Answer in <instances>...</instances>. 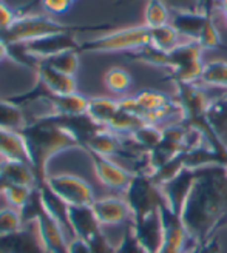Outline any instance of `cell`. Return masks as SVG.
I'll list each match as a JSON object with an SVG mask.
<instances>
[{
  "label": "cell",
  "mask_w": 227,
  "mask_h": 253,
  "mask_svg": "<svg viewBox=\"0 0 227 253\" xmlns=\"http://www.w3.org/2000/svg\"><path fill=\"white\" fill-rule=\"evenodd\" d=\"M91 209L100 225H118L132 221V210L124 198L107 196L94 199Z\"/></svg>",
  "instance_id": "ac0fdd59"
},
{
  "label": "cell",
  "mask_w": 227,
  "mask_h": 253,
  "mask_svg": "<svg viewBox=\"0 0 227 253\" xmlns=\"http://www.w3.org/2000/svg\"><path fill=\"white\" fill-rule=\"evenodd\" d=\"M73 0H42V6L51 14H64L70 9Z\"/></svg>",
  "instance_id": "ee69618b"
},
{
  "label": "cell",
  "mask_w": 227,
  "mask_h": 253,
  "mask_svg": "<svg viewBox=\"0 0 227 253\" xmlns=\"http://www.w3.org/2000/svg\"><path fill=\"white\" fill-rule=\"evenodd\" d=\"M20 134L23 136L28 148L31 169L34 171L37 185L45 184L48 176L46 167L51 158L68 150L81 148L79 142L57 124L53 113L34 118L20 131Z\"/></svg>",
  "instance_id": "7a4b0ae2"
},
{
  "label": "cell",
  "mask_w": 227,
  "mask_h": 253,
  "mask_svg": "<svg viewBox=\"0 0 227 253\" xmlns=\"http://www.w3.org/2000/svg\"><path fill=\"white\" fill-rule=\"evenodd\" d=\"M182 42L180 33L176 31L172 25H164V27L151 28L150 30V45L161 49L164 53H170Z\"/></svg>",
  "instance_id": "1f68e13d"
},
{
  "label": "cell",
  "mask_w": 227,
  "mask_h": 253,
  "mask_svg": "<svg viewBox=\"0 0 227 253\" xmlns=\"http://www.w3.org/2000/svg\"><path fill=\"white\" fill-rule=\"evenodd\" d=\"M217 8L223 12L226 25H227V0H217Z\"/></svg>",
  "instance_id": "7dc6e473"
},
{
  "label": "cell",
  "mask_w": 227,
  "mask_h": 253,
  "mask_svg": "<svg viewBox=\"0 0 227 253\" xmlns=\"http://www.w3.org/2000/svg\"><path fill=\"white\" fill-rule=\"evenodd\" d=\"M8 45V59H11L12 62H16L17 65H22L25 68H30L33 71L37 70L41 63V59H37L36 56H33L27 46H25L23 42H17V43H6Z\"/></svg>",
  "instance_id": "8d00e7d4"
},
{
  "label": "cell",
  "mask_w": 227,
  "mask_h": 253,
  "mask_svg": "<svg viewBox=\"0 0 227 253\" xmlns=\"http://www.w3.org/2000/svg\"><path fill=\"white\" fill-rule=\"evenodd\" d=\"M87 244H88V247L91 249L93 253H115V246L110 244V241L104 235V232H100L99 235H96L91 241H88Z\"/></svg>",
  "instance_id": "b9f144b4"
},
{
  "label": "cell",
  "mask_w": 227,
  "mask_h": 253,
  "mask_svg": "<svg viewBox=\"0 0 227 253\" xmlns=\"http://www.w3.org/2000/svg\"><path fill=\"white\" fill-rule=\"evenodd\" d=\"M119 108L153 125H159L172 118H178L180 121L181 116L175 97L156 90H142L135 96H124L119 99Z\"/></svg>",
  "instance_id": "5b68a950"
},
{
  "label": "cell",
  "mask_w": 227,
  "mask_h": 253,
  "mask_svg": "<svg viewBox=\"0 0 227 253\" xmlns=\"http://www.w3.org/2000/svg\"><path fill=\"white\" fill-rule=\"evenodd\" d=\"M68 221L71 227L73 239H81L84 243L91 239L102 232V225L99 224L91 206L70 207Z\"/></svg>",
  "instance_id": "d6986e66"
},
{
  "label": "cell",
  "mask_w": 227,
  "mask_h": 253,
  "mask_svg": "<svg viewBox=\"0 0 227 253\" xmlns=\"http://www.w3.org/2000/svg\"><path fill=\"white\" fill-rule=\"evenodd\" d=\"M79 56H81V53L78 49H70V51H64V53L51 56L48 59H42V62L60 73L74 76L79 68Z\"/></svg>",
  "instance_id": "e575fe53"
},
{
  "label": "cell",
  "mask_w": 227,
  "mask_h": 253,
  "mask_svg": "<svg viewBox=\"0 0 227 253\" xmlns=\"http://www.w3.org/2000/svg\"><path fill=\"white\" fill-rule=\"evenodd\" d=\"M132 74L122 67H111L104 74V85L113 94H125L132 86Z\"/></svg>",
  "instance_id": "d6a6232c"
},
{
  "label": "cell",
  "mask_w": 227,
  "mask_h": 253,
  "mask_svg": "<svg viewBox=\"0 0 227 253\" xmlns=\"http://www.w3.org/2000/svg\"><path fill=\"white\" fill-rule=\"evenodd\" d=\"M36 227L46 253H68L70 241L67 239V232L54 218L49 216L45 209L37 216Z\"/></svg>",
  "instance_id": "e0dca14e"
},
{
  "label": "cell",
  "mask_w": 227,
  "mask_h": 253,
  "mask_svg": "<svg viewBox=\"0 0 227 253\" xmlns=\"http://www.w3.org/2000/svg\"><path fill=\"white\" fill-rule=\"evenodd\" d=\"M170 25L180 33L182 41L196 42L203 49H218L223 46V39L213 22V14L209 12L172 8Z\"/></svg>",
  "instance_id": "277c9868"
},
{
  "label": "cell",
  "mask_w": 227,
  "mask_h": 253,
  "mask_svg": "<svg viewBox=\"0 0 227 253\" xmlns=\"http://www.w3.org/2000/svg\"><path fill=\"white\" fill-rule=\"evenodd\" d=\"M0 253H46L36 222L23 224L20 230L0 236Z\"/></svg>",
  "instance_id": "5bb4252c"
},
{
  "label": "cell",
  "mask_w": 227,
  "mask_h": 253,
  "mask_svg": "<svg viewBox=\"0 0 227 253\" xmlns=\"http://www.w3.org/2000/svg\"><path fill=\"white\" fill-rule=\"evenodd\" d=\"M14 184L36 187V176L28 164L17 161H0V195L2 192Z\"/></svg>",
  "instance_id": "7402d4cb"
},
{
  "label": "cell",
  "mask_w": 227,
  "mask_h": 253,
  "mask_svg": "<svg viewBox=\"0 0 227 253\" xmlns=\"http://www.w3.org/2000/svg\"><path fill=\"white\" fill-rule=\"evenodd\" d=\"M206 88H220L227 93V62L212 60L204 65L203 74L198 81Z\"/></svg>",
  "instance_id": "4dcf8cb0"
},
{
  "label": "cell",
  "mask_w": 227,
  "mask_h": 253,
  "mask_svg": "<svg viewBox=\"0 0 227 253\" xmlns=\"http://www.w3.org/2000/svg\"><path fill=\"white\" fill-rule=\"evenodd\" d=\"M85 153L90 156L94 174L100 184L107 188L116 190V192H125L127 190L135 174L132 170L122 167L113 158L100 156L93 153V151H85Z\"/></svg>",
  "instance_id": "8fae6325"
},
{
  "label": "cell",
  "mask_w": 227,
  "mask_h": 253,
  "mask_svg": "<svg viewBox=\"0 0 227 253\" xmlns=\"http://www.w3.org/2000/svg\"><path fill=\"white\" fill-rule=\"evenodd\" d=\"M176 104L180 107V121L187 125H196L206 119L207 110L213 97L206 91V86L199 82H175Z\"/></svg>",
  "instance_id": "9c48e42d"
},
{
  "label": "cell",
  "mask_w": 227,
  "mask_h": 253,
  "mask_svg": "<svg viewBox=\"0 0 227 253\" xmlns=\"http://www.w3.org/2000/svg\"><path fill=\"white\" fill-rule=\"evenodd\" d=\"M130 137L142 150L150 153V151L156 148L159 145V142L162 141V126L153 125V124H144L137 130H135L130 134Z\"/></svg>",
  "instance_id": "836d02e7"
},
{
  "label": "cell",
  "mask_w": 227,
  "mask_h": 253,
  "mask_svg": "<svg viewBox=\"0 0 227 253\" xmlns=\"http://www.w3.org/2000/svg\"><path fill=\"white\" fill-rule=\"evenodd\" d=\"M37 187V185H36ZM36 187H31V185H22V184H14V185H9L6 187L3 192H2V196L5 198V201L8 202L9 207H14L17 210H20L25 204L28 202V199L31 198L33 192Z\"/></svg>",
  "instance_id": "74e56055"
},
{
  "label": "cell",
  "mask_w": 227,
  "mask_h": 253,
  "mask_svg": "<svg viewBox=\"0 0 227 253\" xmlns=\"http://www.w3.org/2000/svg\"><path fill=\"white\" fill-rule=\"evenodd\" d=\"M192 253H221V244L217 238H212L207 243L196 246Z\"/></svg>",
  "instance_id": "f6af8a7d"
},
{
  "label": "cell",
  "mask_w": 227,
  "mask_h": 253,
  "mask_svg": "<svg viewBox=\"0 0 227 253\" xmlns=\"http://www.w3.org/2000/svg\"><path fill=\"white\" fill-rule=\"evenodd\" d=\"M8 57V45L0 39V62Z\"/></svg>",
  "instance_id": "c3c4849f"
},
{
  "label": "cell",
  "mask_w": 227,
  "mask_h": 253,
  "mask_svg": "<svg viewBox=\"0 0 227 253\" xmlns=\"http://www.w3.org/2000/svg\"><path fill=\"white\" fill-rule=\"evenodd\" d=\"M161 216L166 230V241L159 253H190L196 246L188 238L180 214L173 213L167 206H162Z\"/></svg>",
  "instance_id": "4fadbf2b"
},
{
  "label": "cell",
  "mask_w": 227,
  "mask_h": 253,
  "mask_svg": "<svg viewBox=\"0 0 227 253\" xmlns=\"http://www.w3.org/2000/svg\"><path fill=\"white\" fill-rule=\"evenodd\" d=\"M115 253H148V252L139 241H137V238L135 236L132 227L129 224L119 244L115 246Z\"/></svg>",
  "instance_id": "60d3db41"
},
{
  "label": "cell",
  "mask_w": 227,
  "mask_h": 253,
  "mask_svg": "<svg viewBox=\"0 0 227 253\" xmlns=\"http://www.w3.org/2000/svg\"><path fill=\"white\" fill-rule=\"evenodd\" d=\"M17 19L16 12L12 11L3 0H0V33L6 31L12 23H14V20Z\"/></svg>",
  "instance_id": "7bdbcfd3"
},
{
  "label": "cell",
  "mask_w": 227,
  "mask_h": 253,
  "mask_svg": "<svg viewBox=\"0 0 227 253\" xmlns=\"http://www.w3.org/2000/svg\"><path fill=\"white\" fill-rule=\"evenodd\" d=\"M110 25H65L42 14H22L17 16L11 27L0 33V39L5 43L31 42L45 36L79 31H99L108 30Z\"/></svg>",
  "instance_id": "3957f363"
},
{
  "label": "cell",
  "mask_w": 227,
  "mask_h": 253,
  "mask_svg": "<svg viewBox=\"0 0 227 253\" xmlns=\"http://www.w3.org/2000/svg\"><path fill=\"white\" fill-rule=\"evenodd\" d=\"M130 227L145 250L148 253H159V250L166 241V230H164V222L161 216V210L147 214V216L132 219Z\"/></svg>",
  "instance_id": "7c38bea8"
},
{
  "label": "cell",
  "mask_w": 227,
  "mask_h": 253,
  "mask_svg": "<svg viewBox=\"0 0 227 253\" xmlns=\"http://www.w3.org/2000/svg\"><path fill=\"white\" fill-rule=\"evenodd\" d=\"M184 169H185L184 167V159H182V155H180V156H176L175 159L169 161L167 164H164L162 167L155 170L150 176L158 185H162V184L172 181L175 176L180 174Z\"/></svg>",
  "instance_id": "f35d334b"
},
{
  "label": "cell",
  "mask_w": 227,
  "mask_h": 253,
  "mask_svg": "<svg viewBox=\"0 0 227 253\" xmlns=\"http://www.w3.org/2000/svg\"><path fill=\"white\" fill-rule=\"evenodd\" d=\"M145 122L137 118L129 111H124L119 108V111L116 113V116L113 118V121L110 122V125L107 128H110L111 131H115L119 136H130L135 130L139 128L141 125H144Z\"/></svg>",
  "instance_id": "d590c367"
},
{
  "label": "cell",
  "mask_w": 227,
  "mask_h": 253,
  "mask_svg": "<svg viewBox=\"0 0 227 253\" xmlns=\"http://www.w3.org/2000/svg\"><path fill=\"white\" fill-rule=\"evenodd\" d=\"M206 118L212 130L227 148V93L213 97Z\"/></svg>",
  "instance_id": "4316f807"
},
{
  "label": "cell",
  "mask_w": 227,
  "mask_h": 253,
  "mask_svg": "<svg viewBox=\"0 0 227 253\" xmlns=\"http://www.w3.org/2000/svg\"><path fill=\"white\" fill-rule=\"evenodd\" d=\"M68 253H93V252L90 247H88V244L81 241V239H71Z\"/></svg>",
  "instance_id": "bcb514c9"
},
{
  "label": "cell",
  "mask_w": 227,
  "mask_h": 253,
  "mask_svg": "<svg viewBox=\"0 0 227 253\" xmlns=\"http://www.w3.org/2000/svg\"><path fill=\"white\" fill-rule=\"evenodd\" d=\"M124 199L132 210V219L147 216V214L161 210L166 204L161 187L151 179L148 173H135L132 182L124 192Z\"/></svg>",
  "instance_id": "52a82bcc"
},
{
  "label": "cell",
  "mask_w": 227,
  "mask_h": 253,
  "mask_svg": "<svg viewBox=\"0 0 227 253\" xmlns=\"http://www.w3.org/2000/svg\"><path fill=\"white\" fill-rule=\"evenodd\" d=\"M150 43V28L145 25L121 28L85 41L79 45L82 53H130Z\"/></svg>",
  "instance_id": "8992f818"
},
{
  "label": "cell",
  "mask_w": 227,
  "mask_h": 253,
  "mask_svg": "<svg viewBox=\"0 0 227 253\" xmlns=\"http://www.w3.org/2000/svg\"><path fill=\"white\" fill-rule=\"evenodd\" d=\"M28 122L22 107L12 104L6 97H0V128L20 133Z\"/></svg>",
  "instance_id": "f1b7e54d"
},
{
  "label": "cell",
  "mask_w": 227,
  "mask_h": 253,
  "mask_svg": "<svg viewBox=\"0 0 227 253\" xmlns=\"http://www.w3.org/2000/svg\"><path fill=\"white\" fill-rule=\"evenodd\" d=\"M45 184L70 207L91 206L96 199L93 187L76 174H48Z\"/></svg>",
  "instance_id": "30bf717a"
},
{
  "label": "cell",
  "mask_w": 227,
  "mask_h": 253,
  "mask_svg": "<svg viewBox=\"0 0 227 253\" xmlns=\"http://www.w3.org/2000/svg\"><path fill=\"white\" fill-rule=\"evenodd\" d=\"M28 51L37 59H48L70 49H79V42L76 39V33H62L45 36L31 42H23Z\"/></svg>",
  "instance_id": "2e32d148"
},
{
  "label": "cell",
  "mask_w": 227,
  "mask_h": 253,
  "mask_svg": "<svg viewBox=\"0 0 227 253\" xmlns=\"http://www.w3.org/2000/svg\"><path fill=\"white\" fill-rule=\"evenodd\" d=\"M44 102L49 104L53 108V113L56 115H65V116H74V115H85L88 107V97L76 93L70 94H53L48 93L44 99Z\"/></svg>",
  "instance_id": "cb8c5ba5"
},
{
  "label": "cell",
  "mask_w": 227,
  "mask_h": 253,
  "mask_svg": "<svg viewBox=\"0 0 227 253\" xmlns=\"http://www.w3.org/2000/svg\"><path fill=\"white\" fill-rule=\"evenodd\" d=\"M53 116L62 128L67 130L76 141L79 142L82 150L85 148L88 141H90L96 133H99L102 128H107V126L96 124L87 113L85 115H74V116L56 115V113H53Z\"/></svg>",
  "instance_id": "ffe728a7"
},
{
  "label": "cell",
  "mask_w": 227,
  "mask_h": 253,
  "mask_svg": "<svg viewBox=\"0 0 227 253\" xmlns=\"http://www.w3.org/2000/svg\"><path fill=\"white\" fill-rule=\"evenodd\" d=\"M0 158L3 161H17L28 164L31 167V159L25 139L20 133L16 131L0 128Z\"/></svg>",
  "instance_id": "603a6c76"
},
{
  "label": "cell",
  "mask_w": 227,
  "mask_h": 253,
  "mask_svg": "<svg viewBox=\"0 0 227 253\" xmlns=\"http://www.w3.org/2000/svg\"><path fill=\"white\" fill-rule=\"evenodd\" d=\"M196 171L180 216L190 241L201 246L227 225V169L215 166Z\"/></svg>",
  "instance_id": "6da1fadb"
},
{
  "label": "cell",
  "mask_w": 227,
  "mask_h": 253,
  "mask_svg": "<svg viewBox=\"0 0 227 253\" xmlns=\"http://www.w3.org/2000/svg\"><path fill=\"white\" fill-rule=\"evenodd\" d=\"M118 111H119V100L116 99L104 97V96L88 97L87 115L99 125L108 126Z\"/></svg>",
  "instance_id": "83f0119b"
},
{
  "label": "cell",
  "mask_w": 227,
  "mask_h": 253,
  "mask_svg": "<svg viewBox=\"0 0 227 253\" xmlns=\"http://www.w3.org/2000/svg\"><path fill=\"white\" fill-rule=\"evenodd\" d=\"M73 2H74V0H73Z\"/></svg>",
  "instance_id": "681fc988"
},
{
  "label": "cell",
  "mask_w": 227,
  "mask_h": 253,
  "mask_svg": "<svg viewBox=\"0 0 227 253\" xmlns=\"http://www.w3.org/2000/svg\"><path fill=\"white\" fill-rule=\"evenodd\" d=\"M122 136L116 134L110 128H102L88 141L84 151H93V153L105 158H115L122 155Z\"/></svg>",
  "instance_id": "d4e9b609"
},
{
  "label": "cell",
  "mask_w": 227,
  "mask_h": 253,
  "mask_svg": "<svg viewBox=\"0 0 227 253\" xmlns=\"http://www.w3.org/2000/svg\"><path fill=\"white\" fill-rule=\"evenodd\" d=\"M196 173H198L196 170L184 169L180 174H176L172 181L159 185L162 190L164 199H166V204L173 213L181 214L185 201L188 198V193H190V190L195 184Z\"/></svg>",
  "instance_id": "9a60e30c"
},
{
  "label": "cell",
  "mask_w": 227,
  "mask_h": 253,
  "mask_svg": "<svg viewBox=\"0 0 227 253\" xmlns=\"http://www.w3.org/2000/svg\"><path fill=\"white\" fill-rule=\"evenodd\" d=\"M172 8L166 0H147L144 8V25L147 28H158L170 23Z\"/></svg>",
  "instance_id": "f546056e"
},
{
  "label": "cell",
  "mask_w": 227,
  "mask_h": 253,
  "mask_svg": "<svg viewBox=\"0 0 227 253\" xmlns=\"http://www.w3.org/2000/svg\"><path fill=\"white\" fill-rule=\"evenodd\" d=\"M23 227V219L20 210L14 207H5L0 210V236L14 233Z\"/></svg>",
  "instance_id": "ab89813d"
},
{
  "label": "cell",
  "mask_w": 227,
  "mask_h": 253,
  "mask_svg": "<svg viewBox=\"0 0 227 253\" xmlns=\"http://www.w3.org/2000/svg\"><path fill=\"white\" fill-rule=\"evenodd\" d=\"M39 81L49 93L53 94H70L78 91V84H76L74 76H68L51 68L41 60L39 67L34 71Z\"/></svg>",
  "instance_id": "44dd1931"
},
{
  "label": "cell",
  "mask_w": 227,
  "mask_h": 253,
  "mask_svg": "<svg viewBox=\"0 0 227 253\" xmlns=\"http://www.w3.org/2000/svg\"><path fill=\"white\" fill-rule=\"evenodd\" d=\"M203 51L196 42L182 41L178 46L167 53L166 70L169 79L175 82H198L204 70Z\"/></svg>",
  "instance_id": "ba28073f"
},
{
  "label": "cell",
  "mask_w": 227,
  "mask_h": 253,
  "mask_svg": "<svg viewBox=\"0 0 227 253\" xmlns=\"http://www.w3.org/2000/svg\"><path fill=\"white\" fill-rule=\"evenodd\" d=\"M39 187V192H41V199H42V204L45 211L49 214L51 218H54L62 227L64 230L67 232V235H73L71 233V227H70V221H68V211H70V206L67 202L62 201L54 192L48 188L46 184L42 185H37Z\"/></svg>",
  "instance_id": "484cf974"
}]
</instances>
